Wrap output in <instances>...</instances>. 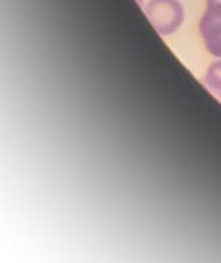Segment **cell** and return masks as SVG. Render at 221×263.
I'll return each mask as SVG.
<instances>
[{"mask_svg": "<svg viewBox=\"0 0 221 263\" xmlns=\"http://www.w3.org/2000/svg\"><path fill=\"white\" fill-rule=\"evenodd\" d=\"M145 14L155 31L163 36L174 33L184 21V9L178 0H149Z\"/></svg>", "mask_w": 221, "mask_h": 263, "instance_id": "obj_1", "label": "cell"}, {"mask_svg": "<svg viewBox=\"0 0 221 263\" xmlns=\"http://www.w3.org/2000/svg\"><path fill=\"white\" fill-rule=\"evenodd\" d=\"M202 82L209 93L221 103V59L210 64Z\"/></svg>", "mask_w": 221, "mask_h": 263, "instance_id": "obj_3", "label": "cell"}, {"mask_svg": "<svg viewBox=\"0 0 221 263\" xmlns=\"http://www.w3.org/2000/svg\"><path fill=\"white\" fill-rule=\"evenodd\" d=\"M199 32L206 50L221 59V0H206V10L199 21Z\"/></svg>", "mask_w": 221, "mask_h": 263, "instance_id": "obj_2", "label": "cell"}]
</instances>
